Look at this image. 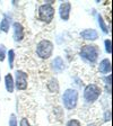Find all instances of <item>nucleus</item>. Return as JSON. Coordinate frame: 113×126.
I'll return each instance as SVG.
<instances>
[{"label": "nucleus", "instance_id": "nucleus-1", "mask_svg": "<svg viewBox=\"0 0 113 126\" xmlns=\"http://www.w3.org/2000/svg\"><path fill=\"white\" fill-rule=\"evenodd\" d=\"M101 54V50L97 45L95 44H86L83 45L80 48L79 55L83 61L90 63V64H95L98 60V56Z\"/></svg>", "mask_w": 113, "mask_h": 126}, {"label": "nucleus", "instance_id": "nucleus-2", "mask_svg": "<svg viewBox=\"0 0 113 126\" xmlns=\"http://www.w3.org/2000/svg\"><path fill=\"white\" fill-rule=\"evenodd\" d=\"M78 97H79V94L76 89H72V88L67 89L62 94L63 107L68 110L75 109L77 104H78Z\"/></svg>", "mask_w": 113, "mask_h": 126}, {"label": "nucleus", "instance_id": "nucleus-3", "mask_svg": "<svg viewBox=\"0 0 113 126\" xmlns=\"http://www.w3.org/2000/svg\"><path fill=\"white\" fill-rule=\"evenodd\" d=\"M53 50H54V45L51 41L49 39H42L36 45V54L40 59L46 60L50 59L51 55L53 54Z\"/></svg>", "mask_w": 113, "mask_h": 126}, {"label": "nucleus", "instance_id": "nucleus-4", "mask_svg": "<svg viewBox=\"0 0 113 126\" xmlns=\"http://www.w3.org/2000/svg\"><path fill=\"white\" fill-rule=\"evenodd\" d=\"M101 92H102V90H101V88L97 84H95V83L87 84L84 89V94H83L85 102H87V104H94L100 98Z\"/></svg>", "mask_w": 113, "mask_h": 126}, {"label": "nucleus", "instance_id": "nucleus-5", "mask_svg": "<svg viewBox=\"0 0 113 126\" xmlns=\"http://www.w3.org/2000/svg\"><path fill=\"white\" fill-rule=\"evenodd\" d=\"M37 15H39V19L41 21L45 24H50L53 20L55 15V10L54 7L50 3H44V5H41L39 7V11H37Z\"/></svg>", "mask_w": 113, "mask_h": 126}, {"label": "nucleus", "instance_id": "nucleus-6", "mask_svg": "<svg viewBox=\"0 0 113 126\" xmlns=\"http://www.w3.org/2000/svg\"><path fill=\"white\" fill-rule=\"evenodd\" d=\"M28 77L27 73L23 70H17L15 72V79H14V84H15V88H17L18 90L23 91V90L27 89V86H28Z\"/></svg>", "mask_w": 113, "mask_h": 126}, {"label": "nucleus", "instance_id": "nucleus-7", "mask_svg": "<svg viewBox=\"0 0 113 126\" xmlns=\"http://www.w3.org/2000/svg\"><path fill=\"white\" fill-rule=\"evenodd\" d=\"M13 36L15 42H22L25 37V29L24 26L18 21L13 23Z\"/></svg>", "mask_w": 113, "mask_h": 126}, {"label": "nucleus", "instance_id": "nucleus-8", "mask_svg": "<svg viewBox=\"0 0 113 126\" xmlns=\"http://www.w3.org/2000/svg\"><path fill=\"white\" fill-rule=\"evenodd\" d=\"M70 13H71V3L69 1H65V2L60 3L59 6V15H60L61 20L68 21L70 18Z\"/></svg>", "mask_w": 113, "mask_h": 126}, {"label": "nucleus", "instance_id": "nucleus-9", "mask_svg": "<svg viewBox=\"0 0 113 126\" xmlns=\"http://www.w3.org/2000/svg\"><path fill=\"white\" fill-rule=\"evenodd\" d=\"M80 37L83 39H86V41H90V42H94L98 38V33L96 29L94 28H87L84 31L80 32Z\"/></svg>", "mask_w": 113, "mask_h": 126}, {"label": "nucleus", "instance_id": "nucleus-10", "mask_svg": "<svg viewBox=\"0 0 113 126\" xmlns=\"http://www.w3.org/2000/svg\"><path fill=\"white\" fill-rule=\"evenodd\" d=\"M51 64H52V69L55 73H61V72H63L67 68L66 62H65V60H63L61 56H55Z\"/></svg>", "mask_w": 113, "mask_h": 126}, {"label": "nucleus", "instance_id": "nucleus-11", "mask_svg": "<svg viewBox=\"0 0 113 126\" xmlns=\"http://www.w3.org/2000/svg\"><path fill=\"white\" fill-rule=\"evenodd\" d=\"M112 70V64H111L110 59H103L98 64V72L102 74H110Z\"/></svg>", "mask_w": 113, "mask_h": 126}, {"label": "nucleus", "instance_id": "nucleus-12", "mask_svg": "<svg viewBox=\"0 0 113 126\" xmlns=\"http://www.w3.org/2000/svg\"><path fill=\"white\" fill-rule=\"evenodd\" d=\"M10 25H11V19L10 16L8 14H5L3 18L0 21V31L3 32V33H9V29H10Z\"/></svg>", "mask_w": 113, "mask_h": 126}, {"label": "nucleus", "instance_id": "nucleus-13", "mask_svg": "<svg viewBox=\"0 0 113 126\" xmlns=\"http://www.w3.org/2000/svg\"><path fill=\"white\" fill-rule=\"evenodd\" d=\"M5 87L9 94H13L14 89H15V84H14V77L11 76V73L6 74L5 77Z\"/></svg>", "mask_w": 113, "mask_h": 126}, {"label": "nucleus", "instance_id": "nucleus-14", "mask_svg": "<svg viewBox=\"0 0 113 126\" xmlns=\"http://www.w3.org/2000/svg\"><path fill=\"white\" fill-rule=\"evenodd\" d=\"M46 88H47V90H49L50 92H52V94H57V92H59V82H58V80L54 79V78L50 79V80L47 81Z\"/></svg>", "mask_w": 113, "mask_h": 126}, {"label": "nucleus", "instance_id": "nucleus-15", "mask_svg": "<svg viewBox=\"0 0 113 126\" xmlns=\"http://www.w3.org/2000/svg\"><path fill=\"white\" fill-rule=\"evenodd\" d=\"M97 23H98V25H100L101 31H102L104 34H109V28H108V26H106V24H105V21H104V19H103V17L100 14L97 15Z\"/></svg>", "mask_w": 113, "mask_h": 126}, {"label": "nucleus", "instance_id": "nucleus-16", "mask_svg": "<svg viewBox=\"0 0 113 126\" xmlns=\"http://www.w3.org/2000/svg\"><path fill=\"white\" fill-rule=\"evenodd\" d=\"M7 58H8V65H9V69H14V61H15V51H14V50L7 51Z\"/></svg>", "mask_w": 113, "mask_h": 126}, {"label": "nucleus", "instance_id": "nucleus-17", "mask_svg": "<svg viewBox=\"0 0 113 126\" xmlns=\"http://www.w3.org/2000/svg\"><path fill=\"white\" fill-rule=\"evenodd\" d=\"M7 55V48L3 44H0V62H3Z\"/></svg>", "mask_w": 113, "mask_h": 126}, {"label": "nucleus", "instance_id": "nucleus-18", "mask_svg": "<svg viewBox=\"0 0 113 126\" xmlns=\"http://www.w3.org/2000/svg\"><path fill=\"white\" fill-rule=\"evenodd\" d=\"M104 45H105V51L108 54H112V41L110 38L104 41Z\"/></svg>", "mask_w": 113, "mask_h": 126}, {"label": "nucleus", "instance_id": "nucleus-19", "mask_svg": "<svg viewBox=\"0 0 113 126\" xmlns=\"http://www.w3.org/2000/svg\"><path fill=\"white\" fill-rule=\"evenodd\" d=\"M9 126H18V121H17V117H16L15 114H11L9 116Z\"/></svg>", "mask_w": 113, "mask_h": 126}, {"label": "nucleus", "instance_id": "nucleus-20", "mask_svg": "<svg viewBox=\"0 0 113 126\" xmlns=\"http://www.w3.org/2000/svg\"><path fill=\"white\" fill-rule=\"evenodd\" d=\"M67 126H82V124H80V122L78 119H70L67 123Z\"/></svg>", "mask_w": 113, "mask_h": 126}, {"label": "nucleus", "instance_id": "nucleus-21", "mask_svg": "<svg viewBox=\"0 0 113 126\" xmlns=\"http://www.w3.org/2000/svg\"><path fill=\"white\" fill-rule=\"evenodd\" d=\"M103 80H104V82H105L106 84H109V86H111V83H112V74H106V77H104L103 78Z\"/></svg>", "mask_w": 113, "mask_h": 126}, {"label": "nucleus", "instance_id": "nucleus-22", "mask_svg": "<svg viewBox=\"0 0 113 126\" xmlns=\"http://www.w3.org/2000/svg\"><path fill=\"white\" fill-rule=\"evenodd\" d=\"M19 126H32V125H31V123L28 122V119L24 117V118H22L21 122H19Z\"/></svg>", "mask_w": 113, "mask_h": 126}, {"label": "nucleus", "instance_id": "nucleus-23", "mask_svg": "<svg viewBox=\"0 0 113 126\" xmlns=\"http://www.w3.org/2000/svg\"><path fill=\"white\" fill-rule=\"evenodd\" d=\"M104 121L105 122H110L111 121V111L110 110L105 113V118H104Z\"/></svg>", "mask_w": 113, "mask_h": 126}, {"label": "nucleus", "instance_id": "nucleus-24", "mask_svg": "<svg viewBox=\"0 0 113 126\" xmlns=\"http://www.w3.org/2000/svg\"><path fill=\"white\" fill-rule=\"evenodd\" d=\"M87 126H97V125H96V124H94V123H92V124H88Z\"/></svg>", "mask_w": 113, "mask_h": 126}, {"label": "nucleus", "instance_id": "nucleus-25", "mask_svg": "<svg viewBox=\"0 0 113 126\" xmlns=\"http://www.w3.org/2000/svg\"><path fill=\"white\" fill-rule=\"evenodd\" d=\"M0 81H1V73H0Z\"/></svg>", "mask_w": 113, "mask_h": 126}]
</instances>
